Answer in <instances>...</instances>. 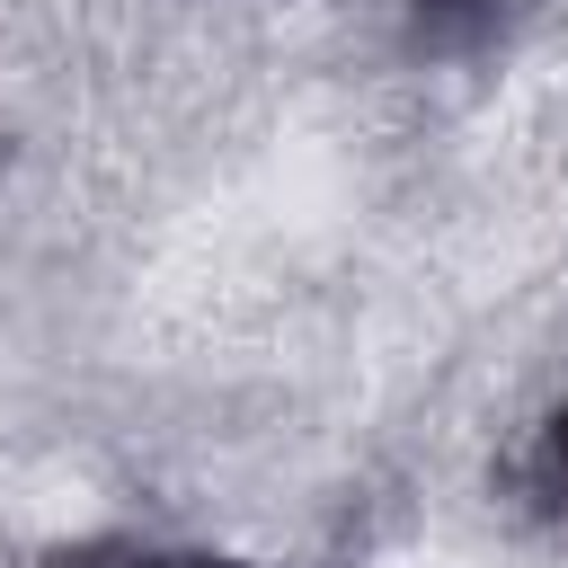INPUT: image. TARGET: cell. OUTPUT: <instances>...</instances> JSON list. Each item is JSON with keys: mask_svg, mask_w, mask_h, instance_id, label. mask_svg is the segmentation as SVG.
Instances as JSON below:
<instances>
[{"mask_svg": "<svg viewBox=\"0 0 568 568\" xmlns=\"http://www.w3.org/2000/svg\"><path fill=\"white\" fill-rule=\"evenodd\" d=\"M44 568H231L213 550H160V541H89V550H62Z\"/></svg>", "mask_w": 568, "mask_h": 568, "instance_id": "obj_1", "label": "cell"}, {"mask_svg": "<svg viewBox=\"0 0 568 568\" xmlns=\"http://www.w3.org/2000/svg\"><path fill=\"white\" fill-rule=\"evenodd\" d=\"M541 479H550V497L568 506V408L541 426Z\"/></svg>", "mask_w": 568, "mask_h": 568, "instance_id": "obj_2", "label": "cell"}]
</instances>
